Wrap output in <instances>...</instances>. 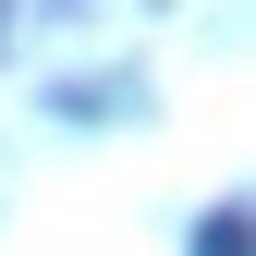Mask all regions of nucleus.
<instances>
[{
	"label": "nucleus",
	"instance_id": "nucleus-1",
	"mask_svg": "<svg viewBox=\"0 0 256 256\" xmlns=\"http://www.w3.org/2000/svg\"><path fill=\"white\" fill-rule=\"evenodd\" d=\"M196 256H244V208H208L196 220Z\"/></svg>",
	"mask_w": 256,
	"mask_h": 256
}]
</instances>
